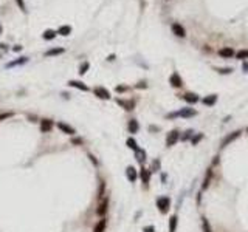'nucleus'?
<instances>
[{
    "label": "nucleus",
    "instance_id": "obj_19",
    "mask_svg": "<svg viewBox=\"0 0 248 232\" xmlns=\"http://www.w3.org/2000/svg\"><path fill=\"white\" fill-rule=\"evenodd\" d=\"M217 99H219L217 94H210V96L203 98V99H202V102H203L205 105H210V107H213V105L217 102Z\"/></svg>",
    "mask_w": 248,
    "mask_h": 232
},
{
    "label": "nucleus",
    "instance_id": "obj_47",
    "mask_svg": "<svg viewBox=\"0 0 248 232\" xmlns=\"http://www.w3.org/2000/svg\"><path fill=\"white\" fill-rule=\"evenodd\" d=\"M2 30H3V28H2V25H0V34H2Z\"/></svg>",
    "mask_w": 248,
    "mask_h": 232
},
{
    "label": "nucleus",
    "instance_id": "obj_32",
    "mask_svg": "<svg viewBox=\"0 0 248 232\" xmlns=\"http://www.w3.org/2000/svg\"><path fill=\"white\" fill-rule=\"evenodd\" d=\"M88 68H90V64L88 62H82V65L79 67V74H85Z\"/></svg>",
    "mask_w": 248,
    "mask_h": 232
},
{
    "label": "nucleus",
    "instance_id": "obj_15",
    "mask_svg": "<svg viewBox=\"0 0 248 232\" xmlns=\"http://www.w3.org/2000/svg\"><path fill=\"white\" fill-rule=\"evenodd\" d=\"M127 129H129V133H138L140 130V124H138V121L137 119H130L129 121V124H127Z\"/></svg>",
    "mask_w": 248,
    "mask_h": 232
},
{
    "label": "nucleus",
    "instance_id": "obj_48",
    "mask_svg": "<svg viewBox=\"0 0 248 232\" xmlns=\"http://www.w3.org/2000/svg\"><path fill=\"white\" fill-rule=\"evenodd\" d=\"M246 132H248V129H246Z\"/></svg>",
    "mask_w": 248,
    "mask_h": 232
},
{
    "label": "nucleus",
    "instance_id": "obj_9",
    "mask_svg": "<svg viewBox=\"0 0 248 232\" xmlns=\"http://www.w3.org/2000/svg\"><path fill=\"white\" fill-rule=\"evenodd\" d=\"M58 129L62 132V133H67V135H76V130L71 127V126H68V124H65V122H58Z\"/></svg>",
    "mask_w": 248,
    "mask_h": 232
},
{
    "label": "nucleus",
    "instance_id": "obj_33",
    "mask_svg": "<svg viewBox=\"0 0 248 232\" xmlns=\"http://www.w3.org/2000/svg\"><path fill=\"white\" fill-rule=\"evenodd\" d=\"M192 136H194V132H192V130H188V132H186L183 136H180V139H181V141H186V139L192 138Z\"/></svg>",
    "mask_w": 248,
    "mask_h": 232
},
{
    "label": "nucleus",
    "instance_id": "obj_11",
    "mask_svg": "<svg viewBox=\"0 0 248 232\" xmlns=\"http://www.w3.org/2000/svg\"><path fill=\"white\" fill-rule=\"evenodd\" d=\"M172 33L177 37H186V31H185L183 26H181V23H172Z\"/></svg>",
    "mask_w": 248,
    "mask_h": 232
},
{
    "label": "nucleus",
    "instance_id": "obj_12",
    "mask_svg": "<svg viewBox=\"0 0 248 232\" xmlns=\"http://www.w3.org/2000/svg\"><path fill=\"white\" fill-rule=\"evenodd\" d=\"M180 98H183L188 104H197V102L200 101L199 94H195V93H185L183 96H180Z\"/></svg>",
    "mask_w": 248,
    "mask_h": 232
},
{
    "label": "nucleus",
    "instance_id": "obj_24",
    "mask_svg": "<svg viewBox=\"0 0 248 232\" xmlns=\"http://www.w3.org/2000/svg\"><path fill=\"white\" fill-rule=\"evenodd\" d=\"M211 176H213V169H208V173L205 175V180H203V184H202V189H206L210 186V181H211Z\"/></svg>",
    "mask_w": 248,
    "mask_h": 232
},
{
    "label": "nucleus",
    "instance_id": "obj_31",
    "mask_svg": "<svg viewBox=\"0 0 248 232\" xmlns=\"http://www.w3.org/2000/svg\"><path fill=\"white\" fill-rule=\"evenodd\" d=\"M216 71L219 74H230V73H233V68H230V67H227V68H216Z\"/></svg>",
    "mask_w": 248,
    "mask_h": 232
},
{
    "label": "nucleus",
    "instance_id": "obj_27",
    "mask_svg": "<svg viewBox=\"0 0 248 232\" xmlns=\"http://www.w3.org/2000/svg\"><path fill=\"white\" fill-rule=\"evenodd\" d=\"M236 59H239V60H245V59H248V50H240V51H237L236 54Z\"/></svg>",
    "mask_w": 248,
    "mask_h": 232
},
{
    "label": "nucleus",
    "instance_id": "obj_22",
    "mask_svg": "<svg viewBox=\"0 0 248 232\" xmlns=\"http://www.w3.org/2000/svg\"><path fill=\"white\" fill-rule=\"evenodd\" d=\"M177 223H178V217L177 215H172L171 218H169V232H175Z\"/></svg>",
    "mask_w": 248,
    "mask_h": 232
},
{
    "label": "nucleus",
    "instance_id": "obj_25",
    "mask_svg": "<svg viewBox=\"0 0 248 232\" xmlns=\"http://www.w3.org/2000/svg\"><path fill=\"white\" fill-rule=\"evenodd\" d=\"M58 36V31H55V30H45V33H44V39L45 40H51V39H55Z\"/></svg>",
    "mask_w": 248,
    "mask_h": 232
},
{
    "label": "nucleus",
    "instance_id": "obj_26",
    "mask_svg": "<svg viewBox=\"0 0 248 232\" xmlns=\"http://www.w3.org/2000/svg\"><path fill=\"white\" fill-rule=\"evenodd\" d=\"M70 33H71V26H68V25H64L58 30V34H61V36H68Z\"/></svg>",
    "mask_w": 248,
    "mask_h": 232
},
{
    "label": "nucleus",
    "instance_id": "obj_44",
    "mask_svg": "<svg viewBox=\"0 0 248 232\" xmlns=\"http://www.w3.org/2000/svg\"><path fill=\"white\" fill-rule=\"evenodd\" d=\"M88 158H90V159H92V161L95 162V166H98V161L95 159V156H93V155H88Z\"/></svg>",
    "mask_w": 248,
    "mask_h": 232
},
{
    "label": "nucleus",
    "instance_id": "obj_43",
    "mask_svg": "<svg viewBox=\"0 0 248 232\" xmlns=\"http://www.w3.org/2000/svg\"><path fill=\"white\" fill-rule=\"evenodd\" d=\"M9 116H12V113H6V115H0V121H2V119H5V118H9Z\"/></svg>",
    "mask_w": 248,
    "mask_h": 232
},
{
    "label": "nucleus",
    "instance_id": "obj_4",
    "mask_svg": "<svg viewBox=\"0 0 248 232\" xmlns=\"http://www.w3.org/2000/svg\"><path fill=\"white\" fill-rule=\"evenodd\" d=\"M169 84H171L174 88H181V85H183V79L180 77V74L177 71H174L171 74V77H169Z\"/></svg>",
    "mask_w": 248,
    "mask_h": 232
},
{
    "label": "nucleus",
    "instance_id": "obj_46",
    "mask_svg": "<svg viewBox=\"0 0 248 232\" xmlns=\"http://www.w3.org/2000/svg\"><path fill=\"white\" fill-rule=\"evenodd\" d=\"M149 130H150V132H155V130L158 132V127H154V126H150V127H149Z\"/></svg>",
    "mask_w": 248,
    "mask_h": 232
},
{
    "label": "nucleus",
    "instance_id": "obj_34",
    "mask_svg": "<svg viewBox=\"0 0 248 232\" xmlns=\"http://www.w3.org/2000/svg\"><path fill=\"white\" fill-rule=\"evenodd\" d=\"M158 169H160V161H158V159H155V161H154V164H152L150 172H158Z\"/></svg>",
    "mask_w": 248,
    "mask_h": 232
},
{
    "label": "nucleus",
    "instance_id": "obj_8",
    "mask_svg": "<svg viewBox=\"0 0 248 232\" xmlns=\"http://www.w3.org/2000/svg\"><path fill=\"white\" fill-rule=\"evenodd\" d=\"M126 176H127V180H129L130 183H135L137 178H138V172H137V169L132 167V166H129V167L126 169Z\"/></svg>",
    "mask_w": 248,
    "mask_h": 232
},
{
    "label": "nucleus",
    "instance_id": "obj_39",
    "mask_svg": "<svg viewBox=\"0 0 248 232\" xmlns=\"http://www.w3.org/2000/svg\"><path fill=\"white\" fill-rule=\"evenodd\" d=\"M144 232H155V227L150 224V226H144V229H143Z\"/></svg>",
    "mask_w": 248,
    "mask_h": 232
},
{
    "label": "nucleus",
    "instance_id": "obj_10",
    "mask_svg": "<svg viewBox=\"0 0 248 232\" xmlns=\"http://www.w3.org/2000/svg\"><path fill=\"white\" fill-rule=\"evenodd\" d=\"M234 54H236V53H234V50H233L231 47H223V48L219 50V56L225 57V59H231Z\"/></svg>",
    "mask_w": 248,
    "mask_h": 232
},
{
    "label": "nucleus",
    "instance_id": "obj_1",
    "mask_svg": "<svg viewBox=\"0 0 248 232\" xmlns=\"http://www.w3.org/2000/svg\"><path fill=\"white\" fill-rule=\"evenodd\" d=\"M195 115H197V110H194V108H191V107H185L178 112L166 115V118H169V119H174V118H194Z\"/></svg>",
    "mask_w": 248,
    "mask_h": 232
},
{
    "label": "nucleus",
    "instance_id": "obj_42",
    "mask_svg": "<svg viewBox=\"0 0 248 232\" xmlns=\"http://www.w3.org/2000/svg\"><path fill=\"white\" fill-rule=\"evenodd\" d=\"M242 70H243L245 73H248V62H243V65H242Z\"/></svg>",
    "mask_w": 248,
    "mask_h": 232
},
{
    "label": "nucleus",
    "instance_id": "obj_5",
    "mask_svg": "<svg viewBox=\"0 0 248 232\" xmlns=\"http://www.w3.org/2000/svg\"><path fill=\"white\" fill-rule=\"evenodd\" d=\"M93 93H95V96H98L99 99H104V101L110 99V93H109V90H107V88H104V87H96V88L93 90Z\"/></svg>",
    "mask_w": 248,
    "mask_h": 232
},
{
    "label": "nucleus",
    "instance_id": "obj_16",
    "mask_svg": "<svg viewBox=\"0 0 248 232\" xmlns=\"http://www.w3.org/2000/svg\"><path fill=\"white\" fill-rule=\"evenodd\" d=\"M116 102H118L121 107H124V110H127V112L134 110V107H135V102H134V101H123V99H116Z\"/></svg>",
    "mask_w": 248,
    "mask_h": 232
},
{
    "label": "nucleus",
    "instance_id": "obj_3",
    "mask_svg": "<svg viewBox=\"0 0 248 232\" xmlns=\"http://www.w3.org/2000/svg\"><path fill=\"white\" fill-rule=\"evenodd\" d=\"M178 141H180V132L178 130L169 132L167 136H166V147H174Z\"/></svg>",
    "mask_w": 248,
    "mask_h": 232
},
{
    "label": "nucleus",
    "instance_id": "obj_36",
    "mask_svg": "<svg viewBox=\"0 0 248 232\" xmlns=\"http://www.w3.org/2000/svg\"><path fill=\"white\" fill-rule=\"evenodd\" d=\"M104 189H106V183L104 181H101V186H99V198H102V195H104Z\"/></svg>",
    "mask_w": 248,
    "mask_h": 232
},
{
    "label": "nucleus",
    "instance_id": "obj_41",
    "mask_svg": "<svg viewBox=\"0 0 248 232\" xmlns=\"http://www.w3.org/2000/svg\"><path fill=\"white\" fill-rule=\"evenodd\" d=\"M12 51H14V53H19V51H22V47H20V45H16V47H12Z\"/></svg>",
    "mask_w": 248,
    "mask_h": 232
},
{
    "label": "nucleus",
    "instance_id": "obj_38",
    "mask_svg": "<svg viewBox=\"0 0 248 232\" xmlns=\"http://www.w3.org/2000/svg\"><path fill=\"white\" fill-rule=\"evenodd\" d=\"M135 87H137V88H146V87H147V84H146V80H141V82H138Z\"/></svg>",
    "mask_w": 248,
    "mask_h": 232
},
{
    "label": "nucleus",
    "instance_id": "obj_23",
    "mask_svg": "<svg viewBox=\"0 0 248 232\" xmlns=\"http://www.w3.org/2000/svg\"><path fill=\"white\" fill-rule=\"evenodd\" d=\"M65 50L64 48H51V50H48L47 53H45V56L47 57H51V56H59V54H62Z\"/></svg>",
    "mask_w": 248,
    "mask_h": 232
},
{
    "label": "nucleus",
    "instance_id": "obj_21",
    "mask_svg": "<svg viewBox=\"0 0 248 232\" xmlns=\"http://www.w3.org/2000/svg\"><path fill=\"white\" fill-rule=\"evenodd\" d=\"M135 156H137V161L140 162V164H144V161H146V152H144V150L138 149L135 152Z\"/></svg>",
    "mask_w": 248,
    "mask_h": 232
},
{
    "label": "nucleus",
    "instance_id": "obj_17",
    "mask_svg": "<svg viewBox=\"0 0 248 232\" xmlns=\"http://www.w3.org/2000/svg\"><path fill=\"white\" fill-rule=\"evenodd\" d=\"M68 85L73 87V88H79V90H82V91H88V87H87L84 82H81V80H70Z\"/></svg>",
    "mask_w": 248,
    "mask_h": 232
},
{
    "label": "nucleus",
    "instance_id": "obj_7",
    "mask_svg": "<svg viewBox=\"0 0 248 232\" xmlns=\"http://www.w3.org/2000/svg\"><path fill=\"white\" fill-rule=\"evenodd\" d=\"M240 133H242V130H236V132L230 133L228 136H225V138H223V141H222V147H227L230 142H233L234 139H237L239 136H240Z\"/></svg>",
    "mask_w": 248,
    "mask_h": 232
},
{
    "label": "nucleus",
    "instance_id": "obj_40",
    "mask_svg": "<svg viewBox=\"0 0 248 232\" xmlns=\"http://www.w3.org/2000/svg\"><path fill=\"white\" fill-rule=\"evenodd\" d=\"M116 91H118V93L127 91V87H124V85H118V87H116Z\"/></svg>",
    "mask_w": 248,
    "mask_h": 232
},
{
    "label": "nucleus",
    "instance_id": "obj_30",
    "mask_svg": "<svg viewBox=\"0 0 248 232\" xmlns=\"http://www.w3.org/2000/svg\"><path fill=\"white\" fill-rule=\"evenodd\" d=\"M202 139H203V133H197V135H194L191 138V142H192V145H197Z\"/></svg>",
    "mask_w": 248,
    "mask_h": 232
},
{
    "label": "nucleus",
    "instance_id": "obj_37",
    "mask_svg": "<svg viewBox=\"0 0 248 232\" xmlns=\"http://www.w3.org/2000/svg\"><path fill=\"white\" fill-rule=\"evenodd\" d=\"M71 144H74V145H81V144H82V139H81V138H73V139H71Z\"/></svg>",
    "mask_w": 248,
    "mask_h": 232
},
{
    "label": "nucleus",
    "instance_id": "obj_6",
    "mask_svg": "<svg viewBox=\"0 0 248 232\" xmlns=\"http://www.w3.org/2000/svg\"><path fill=\"white\" fill-rule=\"evenodd\" d=\"M150 175H152V172H150L149 169H146V167H141V170H140V178H141L143 184H144L146 187H147V186H149V183H150Z\"/></svg>",
    "mask_w": 248,
    "mask_h": 232
},
{
    "label": "nucleus",
    "instance_id": "obj_28",
    "mask_svg": "<svg viewBox=\"0 0 248 232\" xmlns=\"http://www.w3.org/2000/svg\"><path fill=\"white\" fill-rule=\"evenodd\" d=\"M126 144H127V147H129V149H132L134 152H137V150L140 149V147H138V144H137V141H135L134 138H129Z\"/></svg>",
    "mask_w": 248,
    "mask_h": 232
},
{
    "label": "nucleus",
    "instance_id": "obj_35",
    "mask_svg": "<svg viewBox=\"0 0 248 232\" xmlns=\"http://www.w3.org/2000/svg\"><path fill=\"white\" fill-rule=\"evenodd\" d=\"M16 3H17V5H19V8L22 9V12H27V6H25L23 0H16Z\"/></svg>",
    "mask_w": 248,
    "mask_h": 232
},
{
    "label": "nucleus",
    "instance_id": "obj_14",
    "mask_svg": "<svg viewBox=\"0 0 248 232\" xmlns=\"http://www.w3.org/2000/svg\"><path fill=\"white\" fill-rule=\"evenodd\" d=\"M107 207H109V200L106 198L104 201H101V203H99V206H98V211H96V214H98L99 217H104V215H106V212H107Z\"/></svg>",
    "mask_w": 248,
    "mask_h": 232
},
{
    "label": "nucleus",
    "instance_id": "obj_2",
    "mask_svg": "<svg viewBox=\"0 0 248 232\" xmlns=\"http://www.w3.org/2000/svg\"><path fill=\"white\" fill-rule=\"evenodd\" d=\"M157 207L161 214H167L169 207H171V198L169 197H158L157 198Z\"/></svg>",
    "mask_w": 248,
    "mask_h": 232
},
{
    "label": "nucleus",
    "instance_id": "obj_13",
    "mask_svg": "<svg viewBox=\"0 0 248 232\" xmlns=\"http://www.w3.org/2000/svg\"><path fill=\"white\" fill-rule=\"evenodd\" d=\"M51 129H53V121H50V119L41 121V132L42 133H48V132H51Z\"/></svg>",
    "mask_w": 248,
    "mask_h": 232
},
{
    "label": "nucleus",
    "instance_id": "obj_18",
    "mask_svg": "<svg viewBox=\"0 0 248 232\" xmlns=\"http://www.w3.org/2000/svg\"><path fill=\"white\" fill-rule=\"evenodd\" d=\"M106 227H107V220L106 218H101V220L96 223V226H95V229H93V232H104L106 230Z\"/></svg>",
    "mask_w": 248,
    "mask_h": 232
},
{
    "label": "nucleus",
    "instance_id": "obj_20",
    "mask_svg": "<svg viewBox=\"0 0 248 232\" xmlns=\"http://www.w3.org/2000/svg\"><path fill=\"white\" fill-rule=\"evenodd\" d=\"M28 62V57H19V59H16V60H12V62H9V64H6V68H12V67H19V65H23V64H27Z\"/></svg>",
    "mask_w": 248,
    "mask_h": 232
},
{
    "label": "nucleus",
    "instance_id": "obj_29",
    "mask_svg": "<svg viewBox=\"0 0 248 232\" xmlns=\"http://www.w3.org/2000/svg\"><path fill=\"white\" fill-rule=\"evenodd\" d=\"M202 227H203V232H213V229H211V224H210V221H208V220H206L205 217L202 218Z\"/></svg>",
    "mask_w": 248,
    "mask_h": 232
},
{
    "label": "nucleus",
    "instance_id": "obj_45",
    "mask_svg": "<svg viewBox=\"0 0 248 232\" xmlns=\"http://www.w3.org/2000/svg\"><path fill=\"white\" fill-rule=\"evenodd\" d=\"M107 60H110V62H112V60H115V54H110V56L107 57Z\"/></svg>",
    "mask_w": 248,
    "mask_h": 232
}]
</instances>
